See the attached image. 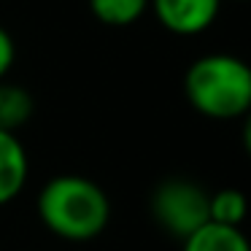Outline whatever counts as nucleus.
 <instances>
[{
    "instance_id": "1",
    "label": "nucleus",
    "mask_w": 251,
    "mask_h": 251,
    "mask_svg": "<svg viewBox=\"0 0 251 251\" xmlns=\"http://www.w3.org/2000/svg\"><path fill=\"white\" fill-rule=\"evenodd\" d=\"M35 213L49 235L65 243H89L108 229L111 197L89 176L60 173L38 189Z\"/></svg>"
},
{
    "instance_id": "2",
    "label": "nucleus",
    "mask_w": 251,
    "mask_h": 251,
    "mask_svg": "<svg viewBox=\"0 0 251 251\" xmlns=\"http://www.w3.org/2000/svg\"><path fill=\"white\" fill-rule=\"evenodd\" d=\"M184 98L211 122H238L251 111V68L232 51H205L184 71Z\"/></svg>"
},
{
    "instance_id": "3",
    "label": "nucleus",
    "mask_w": 251,
    "mask_h": 251,
    "mask_svg": "<svg viewBox=\"0 0 251 251\" xmlns=\"http://www.w3.org/2000/svg\"><path fill=\"white\" fill-rule=\"evenodd\" d=\"M208 195L211 192L200 181L186 176H170L154 186L149 197V211L162 232L176 240H184L208 222Z\"/></svg>"
},
{
    "instance_id": "4",
    "label": "nucleus",
    "mask_w": 251,
    "mask_h": 251,
    "mask_svg": "<svg viewBox=\"0 0 251 251\" xmlns=\"http://www.w3.org/2000/svg\"><path fill=\"white\" fill-rule=\"evenodd\" d=\"M224 0H149V14L173 38H200L222 17Z\"/></svg>"
},
{
    "instance_id": "5",
    "label": "nucleus",
    "mask_w": 251,
    "mask_h": 251,
    "mask_svg": "<svg viewBox=\"0 0 251 251\" xmlns=\"http://www.w3.org/2000/svg\"><path fill=\"white\" fill-rule=\"evenodd\" d=\"M30 181V154L19 132L0 130V208L11 205Z\"/></svg>"
},
{
    "instance_id": "6",
    "label": "nucleus",
    "mask_w": 251,
    "mask_h": 251,
    "mask_svg": "<svg viewBox=\"0 0 251 251\" xmlns=\"http://www.w3.org/2000/svg\"><path fill=\"white\" fill-rule=\"evenodd\" d=\"M181 251H251V246L240 227L205 222L181 240Z\"/></svg>"
},
{
    "instance_id": "7",
    "label": "nucleus",
    "mask_w": 251,
    "mask_h": 251,
    "mask_svg": "<svg viewBox=\"0 0 251 251\" xmlns=\"http://www.w3.org/2000/svg\"><path fill=\"white\" fill-rule=\"evenodd\" d=\"M35 116V95L19 81H0V130L19 132Z\"/></svg>"
},
{
    "instance_id": "8",
    "label": "nucleus",
    "mask_w": 251,
    "mask_h": 251,
    "mask_svg": "<svg viewBox=\"0 0 251 251\" xmlns=\"http://www.w3.org/2000/svg\"><path fill=\"white\" fill-rule=\"evenodd\" d=\"M87 8L103 27L125 30L149 14V0H87Z\"/></svg>"
},
{
    "instance_id": "9",
    "label": "nucleus",
    "mask_w": 251,
    "mask_h": 251,
    "mask_svg": "<svg viewBox=\"0 0 251 251\" xmlns=\"http://www.w3.org/2000/svg\"><path fill=\"white\" fill-rule=\"evenodd\" d=\"M249 202L246 195L235 186H224L208 195V222L227 224V227H243Z\"/></svg>"
},
{
    "instance_id": "10",
    "label": "nucleus",
    "mask_w": 251,
    "mask_h": 251,
    "mask_svg": "<svg viewBox=\"0 0 251 251\" xmlns=\"http://www.w3.org/2000/svg\"><path fill=\"white\" fill-rule=\"evenodd\" d=\"M17 38L11 35V30L3 27L0 25V81L3 78H8V73L14 71V65H17Z\"/></svg>"
},
{
    "instance_id": "11",
    "label": "nucleus",
    "mask_w": 251,
    "mask_h": 251,
    "mask_svg": "<svg viewBox=\"0 0 251 251\" xmlns=\"http://www.w3.org/2000/svg\"><path fill=\"white\" fill-rule=\"evenodd\" d=\"M235 3H243V0H235Z\"/></svg>"
}]
</instances>
